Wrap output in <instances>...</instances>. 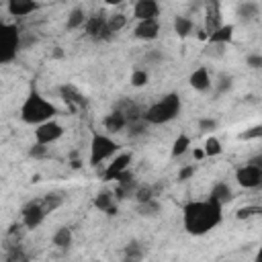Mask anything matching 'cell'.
<instances>
[{
    "label": "cell",
    "mask_w": 262,
    "mask_h": 262,
    "mask_svg": "<svg viewBox=\"0 0 262 262\" xmlns=\"http://www.w3.org/2000/svg\"><path fill=\"white\" fill-rule=\"evenodd\" d=\"M188 82H190V88H194L196 92H207V90L211 88V84H213L211 74H209L207 68H196V70L190 74Z\"/></svg>",
    "instance_id": "cell-16"
},
{
    "label": "cell",
    "mask_w": 262,
    "mask_h": 262,
    "mask_svg": "<svg viewBox=\"0 0 262 262\" xmlns=\"http://www.w3.org/2000/svg\"><path fill=\"white\" fill-rule=\"evenodd\" d=\"M84 33H86V37H90V39H94V41H108V39L115 37V35H111V31L106 29V16H104V14L88 16L86 23H84Z\"/></svg>",
    "instance_id": "cell-8"
},
{
    "label": "cell",
    "mask_w": 262,
    "mask_h": 262,
    "mask_svg": "<svg viewBox=\"0 0 262 262\" xmlns=\"http://www.w3.org/2000/svg\"><path fill=\"white\" fill-rule=\"evenodd\" d=\"M20 49V33L14 25L0 23V66L12 61Z\"/></svg>",
    "instance_id": "cell-4"
},
{
    "label": "cell",
    "mask_w": 262,
    "mask_h": 262,
    "mask_svg": "<svg viewBox=\"0 0 262 262\" xmlns=\"http://www.w3.org/2000/svg\"><path fill=\"white\" fill-rule=\"evenodd\" d=\"M221 23V0H205V31L207 37L211 31H215Z\"/></svg>",
    "instance_id": "cell-11"
},
{
    "label": "cell",
    "mask_w": 262,
    "mask_h": 262,
    "mask_svg": "<svg viewBox=\"0 0 262 262\" xmlns=\"http://www.w3.org/2000/svg\"><path fill=\"white\" fill-rule=\"evenodd\" d=\"M119 149H121V145L115 139H111L104 133H94L90 139V164L98 166L100 162L111 160Z\"/></svg>",
    "instance_id": "cell-5"
},
{
    "label": "cell",
    "mask_w": 262,
    "mask_h": 262,
    "mask_svg": "<svg viewBox=\"0 0 262 262\" xmlns=\"http://www.w3.org/2000/svg\"><path fill=\"white\" fill-rule=\"evenodd\" d=\"M235 180L242 188H258L262 184V166H254L246 162L235 170Z\"/></svg>",
    "instance_id": "cell-7"
},
{
    "label": "cell",
    "mask_w": 262,
    "mask_h": 262,
    "mask_svg": "<svg viewBox=\"0 0 262 262\" xmlns=\"http://www.w3.org/2000/svg\"><path fill=\"white\" fill-rule=\"evenodd\" d=\"M61 94H63V100L70 104H80V106L84 104V96H80L74 86H61Z\"/></svg>",
    "instance_id": "cell-31"
},
{
    "label": "cell",
    "mask_w": 262,
    "mask_h": 262,
    "mask_svg": "<svg viewBox=\"0 0 262 262\" xmlns=\"http://www.w3.org/2000/svg\"><path fill=\"white\" fill-rule=\"evenodd\" d=\"M94 207H96L98 211H104V213H106L108 217L117 215L115 194H113V192H108V190H104V192H98V194L94 196Z\"/></svg>",
    "instance_id": "cell-19"
},
{
    "label": "cell",
    "mask_w": 262,
    "mask_h": 262,
    "mask_svg": "<svg viewBox=\"0 0 262 262\" xmlns=\"http://www.w3.org/2000/svg\"><path fill=\"white\" fill-rule=\"evenodd\" d=\"M104 2H106L108 6H119V4H123L125 0H104Z\"/></svg>",
    "instance_id": "cell-44"
},
{
    "label": "cell",
    "mask_w": 262,
    "mask_h": 262,
    "mask_svg": "<svg viewBox=\"0 0 262 262\" xmlns=\"http://www.w3.org/2000/svg\"><path fill=\"white\" fill-rule=\"evenodd\" d=\"M131 160H133V156H131L129 151H117V154L111 158V164H106V168H104V172H102V180H104V182L115 180L123 170L129 168Z\"/></svg>",
    "instance_id": "cell-10"
},
{
    "label": "cell",
    "mask_w": 262,
    "mask_h": 262,
    "mask_svg": "<svg viewBox=\"0 0 262 262\" xmlns=\"http://www.w3.org/2000/svg\"><path fill=\"white\" fill-rule=\"evenodd\" d=\"M102 125H104V129L108 133H119V131H123L127 127V117H125V113L121 108H117V111H113V113H108L104 117Z\"/></svg>",
    "instance_id": "cell-18"
},
{
    "label": "cell",
    "mask_w": 262,
    "mask_h": 262,
    "mask_svg": "<svg viewBox=\"0 0 262 262\" xmlns=\"http://www.w3.org/2000/svg\"><path fill=\"white\" fill-rule=\"evenodd\" d=\"M237 18L242 23H254L260 16V4L256 0H244L237 4Z\"/></svg>",
    "instance_id": "cell-15"
},
{
    "label": "cell",
    "mask_w": 262,
    "mask_h": 262,
    "mask_svg": "<svg viewBox=\"0 0 262 262\" xmlns=\"http://www.w3.org/2000/svg\"><path fill=\"white\" fill-rule=\"evenodd\" d=\"M86 10L82 8V6H76V8H72L70 10V14H68V18H66V29L68 31H76V29H82L84 27V23H86Z\"/></svg>",
    "instance_id": "cell-22"
},
{
    "label": "cell",
    "mask_w": 262,
    "mask_h": 262,
    "mask_svg": "<svg viewBox=\"0 0 262 262\" xmlns=\"http://www.w3.org/2000/svg\"><path fill=\"white\" fill-rule=\"evenodd\" d=\"M39 8L35 0H6V10L10 16H29Z\"/></svg>",
    "instance_id": "cell-14"
},
{
    "label": "cell",
    "mask_w": 262,
    "mask_h": 262,
    "mask_svg": "<svg viewBox=\"0 0 262 262\" xmlns=\"http://www.w3.org/2000/svg\"><path fill=\"white\" fill-rule=\"evenodd\" d=\"M127 25V16L121 14V12H115L111 16H106V29L111 31V35H117L121 29H125Z\"/></svg>",
    "instance_id": "cell-27"
},
{
    "label": "cell",
    "mask_w": 262,
    "mask_h": 262,
    "mask_svg": "<svg viewBox=\"0 0 262 262\" xmlns=\"http://www.w3.org/2000/svg\"><path fill=\"white\" fill-rule=\"evenodd\" d=\"M137 213H139V217H156L160 213V203L156 201V196L149 201L137 203Z\"/></svg>",
    "instance_id": "cell-25"
},
{
    "label": "cell",
    "mask_w": 262,
    "mask_h": 262,
    "mask_svg": "<svg viewBox=\"0 0 262 262\" xmlns=\"http://www.w3.org/2000/svg\"><path fill=\"white\" fill-rule=\"evenodd\" d=\"M192 158H194V160H203V158H205V151H203V147L194 149V151H192Z\"/></svg>",
    "instance_id": "cell-42"
},
{
    "label": "cell",
    "mask_w": 262,
    "mask_h": 262,
    "mask_svg": "<svg viewBox=\"0 0 262 262\" xmlns=\"http://www.w3.org/2000/svg\"><path fill=\"white\" fill-rule=\"evenodd\" d=\"M133 35L141 41H154L158 39L160 35V23L158 18H151V20H137L135 29H133Z\"/></svg>",
    "instance_id": "cell-13"
},
{
    "label": "cell",
    "mask_w": 262,
    "mask_h": 262,
    "mask_svg": "<svg viewBox=\"0 0 262 262\" xmlns=\"http://www.w3.org/2000/svg\"><path fill=\"white\" fill-rule=\"evenodd\" d=\"M248 162H250V164H254V166H262V156L258 154V156H254V158H250Z\"/></svg>",
    "instance_id": "cell-43"
},
{
    "label": "cell",
    "mask_w": 262,
    "mask_h": 262,
    "mask_svg": "<svg viewBox=\"0 0 262 262\" xmlns=\"http://www.w3.org/2000/svg\"><path fill=\"white\" fill-rule=\"evenodd\" d=\"M196 125H199V129H201V131H215L219 123H217L215 119H207V117H201V119L196 121Z\"/></svg>",
    "instance_id": "cell-36"
},
{
    "label": "cell",
    "mask_w": 262,
    "mask_h": 262,
    "mask_svg": "<svg viewBox=\"0 0 262 262\" xmlns=\"http://www.w3.org/2000/svg\"><path fill=\"white\" fill-rule=\"evenodd\" d=\"M63 205V194L61 192H47L41 199V207L45 209V213H53L55 209H59Z\"/></svg>",
    "instance_id": "cell-24"
},
{
    "label": "cell",
    "mask_w": 262,
    "mask_h": 262,
    "mask_svg": "<svg viewBox=\"0 0 262 262\" xmlns=\"http://www.w3.org/2000/svg\"><path fill=\"white\" fill-rule=\"evenodd\" d=\"M164 59V55L158 51V49H149L147 53H145V61L147 63H158V61H162Z\"/></svg>",
    "instance_id": "cell-41"
},
{
    "label": "cell",
    "mask_w": 262,
    "mask_h": 262,
    "mask_svg": "<svg viewBox=\"0 0 262 262\" xmlns=\"http://www.w3.org/2000/svg\"><path fill=\"white\" fill-rule=\"evenodd\" d=\"M123 256H125V260H143L145 252L139 246V242H129L125 246V250H123Z\"/></svg>",
    "instance_id": "cell-28"
},
{
    "label": "cell",
    "mask_w": 262,
    "mask_h": 262,
    "mask_svg": "<svg viewBox=\"0 0 262 262\" xmlns=\"http://www.w3.org/2000/svg\"><path fill=\"white\" fill-rule=\"evenodd\" d=\"M147 82H149V74H147V70H143V68H135V70L131 72V86H133V88H143Z\"/></svg>",
    "instance_id": "cell-29"
},
{
    "label": "cell",
    "mask_w": 262,
    "mask_h": 262,
    "mask_svg": "<svg viewBox=\"0 0 262 262\" xmlns=\"http://www.w3.org/2000/svg\"><path fill=\"white\" fill-rule=\"evenodd\" d=\"M233 31H235L233 25H219L215 31L209 33L207 41H209L211 45H227V43H231V39H233Z\"/></svg>",
    "instance_id": "cell-17"
},
{
    "label": "cell",
    "mask_w": 262,
    "mask_h": 262,
    "mask_svg": "<svg viewBox=\"0 0 262 262\" xmlns=\"http://www.w3.org/2000/svg\"><path fill=\"white\" fill-rule=\"evenodd\" d=\"M188 147H190V137L182 133V135H178V137L174 139L170 154H172V158H180V156H184V154L188 151Z\"/></svg>",
    "instance_id": "cell-26"
},
{
    "label": "cell",
    "mask_w": 262,
    "mask_h": 262,
    "mask_svg": "<svg viewBox=\"0 0 262 262\" xmlns=\"http://www.w3.org/2000/svg\"><path fill=\"white\" fill-rule=\"evenodd\" d=\"M158 14H160L158 0H137L133 6L135 20H151V18H158Z\"/></svg>",
    "instance_id": "cell-12"
},
{
    "label": "cell",
    "mask_w": 262,
    "mask_h": 262,
    "mask_svg": "<svg viewBox=\"0 0 262 262\" xmlns=\"http://www.w3.org/2000/svg\"><path fill=\"white\" fill-rule=\"evenodd\" d=\"M246 66H248L250 70H260V68H262V55H260V53H250V55L246 57Z\"/></svg>",
    "instance_id": "cell-37"
},
{
    "label": "cell",
    "mask_w": 262,
    "mask_h": 262,
    "mask_svg": "<svg viewBox=\"0 0 262 262\" xmlns=\"http://www.w3.org/2000/svg\"><path fill=\"white\" fill-rule=\"evenodd\" d=\"M192 31H194V23H192L188 16H176V18H174V33H176L180 39L188 37Z\"/></svg>",
    "instance_id": "cell-23"
},
{
    "label": "cell",
    "mask_w": 262,
    "mask_h": 262,
    "mask_svg": "<svg viewBox=\"0 0 262 262\" xmlns=\"http://www.w3.org/2000/svg\"><path fill=\"white\" fill-rule=\"evenodd\" d=\"M133 196H135V201H137V203H143V201L154 199L156 194H154V188H151V186L143 184V186H137V188L133 190Z\"/></svg>",
    "instance_id": "cell-34"
},
{
    "label": "cell",
    "mask_w": 262,
    "mask_h": 262,
    "mask_svg": "<svg viewBox=\"0 0 262 262\" xmlns=\"http://www.w3.org/2000/svg\"><path fill=\"white\" fill-rule=\"evenodd\" d=\"M57 115V108L53 102H49L47 98H43L37 90H31L29 96L25 98L23 106H20V119L29 125H39L43 121H49Z\"/></svg>",
    "instance_id": "cell-2"
},
{
    "label": "cell",
    "mask_w": 262,
    "mask_h": 262,
    "mask_svg": "<svg viewBox=\"0 0 262 262\" xmlns=\"http://www.w3.org/2000/svg\"><path fill=\"white\" fill-rule=\"evenodd\" d=\"M203 151H205V156L213 158V156H219V154L223 151V145H221V141H219L217 137H213V135H211V137H207Z\"/></svg>",
    "instance_id": "cell-30"
},
{
    "label": "cell",
    "mask_w": 262,
    "mask_h": 262,
    "mask_svg": "<svg viewBox=\"0 0 262 262\" xmlns=\"http://www.w3.org/2000/svg\"><path fill=\"white\" fill-rule=\"evenodd\" d=\"M29 156H31V158H45V156H47V145L35 141V143L31 145V149H29Z\"/></svg>",
    "instance_id": "cell-38"
},
{
    "label": "cell",
    "mask_w": 262,
    "mask_h": 262,
    "mask_svg": "<svg viewBox=\"0 0 262 262\" xmlns=\"http://www.w3.org/2000/svg\"><path fill=\"white\" fill-rule=\"evenodd\" d=\"M231 86H233V78H231L229 74H219V78H217V82H215V90H217V94H225V92H229Z\"/></svg>",
    "instance_id": "cell-32"
},
{
    "label": "cell",
    "mask_w": 262,
    "mask_h": 262,
    "mask_svg": "<svg viewBox=\"0 0 262 262\" xmlns=\"http://www.w3.org/2000/svg\"><path fill=\"white\" fill-rule=\"evenodd\" d=\"M6 258H8V260H27V254L20 250L18 244H14V246H10V252H8Z\"/></svg>",
    "instance_id": "cell-40"
},
{
    "label": "cell",
    "mask_w": 262,
    "mask_h": 262,
    "mask_svg": "<svg viewBox=\"0 0 262 262\" xmlns=\"http://www.w3.org/2000/svg\"><path fill=\"white\" fill-rule=\"evenodd\" d=\"M209 199H213V201H215V203H219V205H225V203H229V201L233 199V190H231V186H229L227 182L219 180V182H215V184H213Z\"/></svg>",
    "instance_id": "cell-20"
},
{
    "label": "cell",
    "mask_w": 262,
    "mask_h": 262,
    "mask_svg": "<svg viewBox=\"0 0 262 262\" xmlns=\"http://www.w3.org/2000/svg\"><path fill=\"white\" fill-rule=\"evenodd\" d=\"M199 39H203V41H207V31H205L203 27L199 29Z\"/></svg>",
    "instance_id": "cell-45"
},
{
    "label": "cell",
    "mask_w": 262,
    "mask_h": 262,
    "mask_svg": "<svg viewBox=\"0 0 262 262\" xmlns=\"http://www.w3.org/2000/svg\"><path fill=\"white\" fill-rule=\"evenodd\" d=\"M262 213V209L258 207V205H248V207H239L237 211H235V217L239 219V221H244V219H252V217H256V215H260Z\"/></svg>",
    "instance_id": "cell-33"
},
{
    "label": "cell",
    "mask_w": 262,
    "mask_h": 262,
    "mask_svg": "<svg viewBox=\"0 0 262 262\" xmlns=\"http://www.w3.org/2000/svg\"><path fill=\"white\" fill-rule=\"evenodd\" d=\"M61 135H63V125L57 123L55 119L43 121V123H39L35 127V141L37 143H43V145H49V143L57 141Z\"/></svg>",
    "instance_id": "cell-6"
},
{
    "label": "cell",
    "mask_w": 262,
    "mask_h": 262,
    "mask_svg": "<svg viewBox=\"0 0 262 262\" xmlns=\"http://www.w3.org/2000/svg\"><path fill=\"white\" fill-rule=\"evenodd\" d=\"M182 108V102H180V96L176 92H168L164 94L160 100H156L141 117L147 125H164V123H170L178 117Z\"/></svg>",
    "instance_id": "cell-3"
},
{
    "label": "cell",
    "mask_w": 262,
    "mask_h": 262,
    "mask_svg": "<svg viewBox=\"0 0 262 262\" xmlns=\"http://www.w3.org/2000/svg\"><path fill=\"white\" fill-rule=\"evenodd\" d=\"M194 172H196V166H194V164L182 166V168L178 170V180H188V178H192V176H194Z\"/></svg>",
    "instance_id": "cell-39"
},
{
    "label": "cell",
    "mask_w": 262,
    "mask_h": 262,
    "mask_svg": "<svg viewBox=\"0 0 262 262\" xmlns=\"http://www.w3.org/2000/svg\"><path fill=\"white\" fill-rule=\"evenodd\" d=\"M51 242H53V246H55V248H59V250H68V248L72 246V242H74L72 229H70V227H66V225L57 227V229L53 231Z\"/></svg>",
    "instance_id": "cell-21"
},
{
    "label": "cell",
    "mask_w": 262,
    "mask_h": 262,
    "mask_svg": "<svg viewBox=\"0 0 262 262\" xmlns=\"http://www.w3.org/2000/svg\"><path fill=\"white\" fill-rule=\"evenodd\" d=\"M223 219V205L213 199L190 201L182 207V225L190 235H205L215 229Z\"/></svg>",
    "instance_id": "cell-1"
},
{
    "label": "cell",
    "mask_w": 262,
    "mask_h": 262,
    "mask_svg": "<svg viewBox=\"0 0 262 262\" xmlns=\"http://www.w3.org/2000/svg\"><path fill=\"white\" fill-rule=\"evenodd\" d=\"M20 215H23V221L20 223L25 225V229H37L43 223V219H45L47 213L41 207V201H31V203H27L23 207Z\"/></svg>",
    "instance_id": "cell-9"
},
{
    "label": "cell",
    "mask_w": 262,
    "mask_h": 262,
    "mask_svg": "<svg viewBox=\"0 0 262 262\" xmlns=\"http://www.w3.org/2000/svg\"><path fill=\"white\" fill-rule=\"evenodd\" d=\"M237 137H239L242 141H244V139H246V141H248V139H258V137H262V125H254V127L246 129L244 133H239Z\"/></svg>",
    "instance_id": "cell-35"
}]
</instances>
